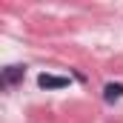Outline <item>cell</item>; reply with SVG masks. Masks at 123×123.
<instances>
[{"label":"cell","mask_w":123,"mask_h":123,"mask_svg":"<svg viewBox=\"0 0 123 123\" xmlns=\"http://www.w3.org/2000/svg\"><path fill=\"white\" fill-rule=\"evenodd\" d=\"M23 77H26V66L23 63H12V66H6L0 72V89H14L17 83H23Z\"/></svg>","instance_id":"cell-1"},{"label":"cell","mask_w":123,"mask_h":123,"mask_svg":"<svg viewBox=\"0 0 123 123\" xmlns=\"http://www.w3.org/2000/svg\"><path fill=\"white\" fill-rule=\"evenodd\" d=\"M37 86L40 89H66L69 86V77H60V74H49V72H43L40 77H37Z\"/></svg>","instance_id":"cell-2"},{"label":"cell","mask_w":123,"mask_h":123,"mask_svg":"<svg viewBox=\"0 0 123 123\" xmlns=\"http://www.w3.org/2000/svg\"><path fill=\"white\" fill-rule=\"evenodd\" d=\"M123 100V83H106L103 86V103L106 106H115V103H120Z\"/></svg>","instance_id":"cell-3"}]
</instances>
